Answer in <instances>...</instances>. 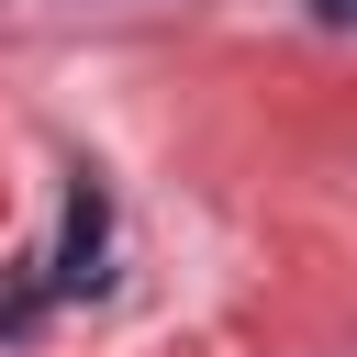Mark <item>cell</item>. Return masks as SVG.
Instances as JSON below:
<instances>
[{
    "mask_svg": "<svg viewBox=\"0 0 357 357\" xmlns=\"http://www.w3.org/2000/svg\"><path fill=\"white\" fill-rule=\"evenodd\" d=\"M312 22H335V33H346V22H357V0H312Z\"/></svg>",
    "mask_w": 357,
    "mask_h": 357,
    "instance_id": "7a4b0ae2",
    "label": "cell"
},
{
    "mask_svg": "<svg viewBox=\"0 0 357 357\" xmlns=\"http://www.w3.org/2000/svg\"><path fill=\"white\" fill-rule=\"evenodd\" d=\"M100 245H112V201L78 178V201H67V245H56V268H45V290H100Z\"/></svg>",
    "mask_w": 357,
    "mask_h": 357,
    "instance_id": "6da1fadb",
    "label": "cell"
}]
</instances>
